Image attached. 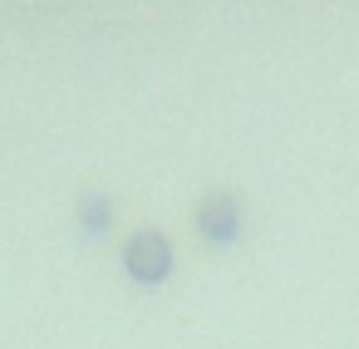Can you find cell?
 <instances>
[{"instance_id": "obj_1", "label": "cell", "mask_w": 359, "mask_h": 349, "mask_svg": "<svg viewBox=\"0 0 359 349\" xmlns=\"http://www.w3.org/2000/svg\"><path fill=\"white\" fill-rule=\"evenodd\" d=\"M123 266H128V275L138 285H163L172 275V246H168V236L153 231V226L133 231L128 246H123Z\"/></svg>"}, {"instance_id": "obj_2", "label": "cell", "mask_w": 359, "mask_h": 349, "mask_svg": "<svg viewBox=\"0 0 359 349\" xmlns=\"http://www.w3.org/2000/svg\"><path fill=\"white\" fill-rule=\"evenodd\" d=\"M197 226H202V236H207L212 246H226V241L236 236V226H241V221H236V202H231V197H207Z\"/></svg>"}, {"instance_id": "obj_3", "label": "cell", "mask_w": 359, "mask_h": 349, "mask_svg": "<svg viewBox=\"0 0 359 349\" xmlns=\"http://www.w3.org/2000/svg\"><path fill=\"white\" fill-rule=\"evenodd\" d=\"M79 212H84V217H79V221H84V231H104V226L114 221V217H109V212H114V207H109V197H84V207H79Z\"/></svg>"}]
</instances>
